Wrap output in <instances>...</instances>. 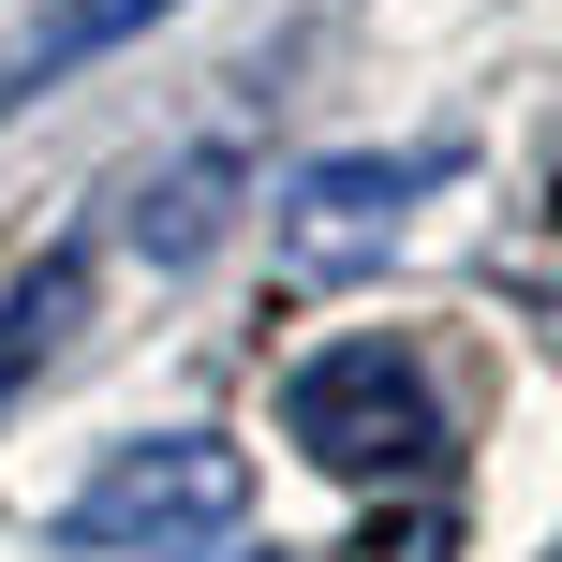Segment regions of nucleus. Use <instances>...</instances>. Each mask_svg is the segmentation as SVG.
Segmentation results:
<instances>
[{
    "instance_id": "1",
    "label": "nucleus",
    "mask_w": 562,
    "mask_h": 562,
    "mask_svg": "<svg viewBox=\"0 0 562 562\" xmlns=\"http://www.w3.org/2000/svg\"><path fill=\"white\" fill-rule=\"evenodd\" d=\"M281 429H296V459H326V474H429V459H445V400H429V370L400 356V340H326V356L281 385Z\"/></svg>"
},
{
    "instance_id": "2",
    "label": "nucleus",
    "mask_w": 562,
    "mask_h": 562,
    "mask_svg": "<svg viewBox=\"0 0 562 562\" xmlns=\"http://www.w3.org/2000/svg\"><path fill=\"white\" fill-rule=\"evenodd\" d=\"M237 504H252V459L237 445H207V429H164V445H119L104 474L75 488V518L59 533L75 548H207V533H237Z\"/></svg>"
},
{
    "instance_id": "3",
    "label": "nucleus",
    "mask_w": 562,
    "mask_h": 562,
    "mask_svg": "<svg viewBox=\"0 0 562 562\" xmlns=\"http://www.w3.org/2000/svg\"><path fill=\"white\" fill-rule=\"evenodd\" d=\"M429 178H445V148H400V164H311V178H296V252H311V267H356Z\"/></svg>"
},
{
    "instance_id": "4",
    "label": "nucleus",
    "mask_w": 562,
    "mask_h": 562,
    "mask_svg": "<svg viewBox=\"0 0 562 562\" xmlns=\"http://www.w3.org/2000/svg\"><path fill=\"white\" fill-rule=\"evenodd\" d=\"M148 15H178V0H45L30 30H0V119L15 104H45L75 59H104V45H134Z\"/></svg>"
},
{
    "instance_id": "5",
    "label": "nucleus",
    "mask_w": 562,
    "mask_h": 562,
    "mask_svg": "<svg viewBox=\"0 0 562 562\" xmlns=\"http://www.w3.org/2000/svg\"><path fill=\"white\" fill-rule=\"evenodd\" d=\"M75 311H89V252H30V281L0 296V400L59 356V326H75Z\"/></svg>"
},
{
    "instance_id": "6",
    "label": "nucleus",
    "mask_w": 562,
    "mask_h": 562,
    "mask_svg": "<svg viewBox=\"0 0 562 562\" xmlns=\"http://www.w3.org/2000/svg\"><path fill=\"white\" fill-rule=\"evenodd\" d=\"M223 193H237V164L207 148V164H178V178H164V193H134V237H148L164 267H193L207 237H223Z\"/></svg>"
}]
</instances>
